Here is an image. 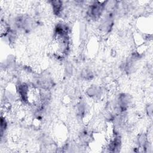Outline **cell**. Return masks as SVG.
Listing matches in <instances>:
<instances>
[{
    "label": "cell",
    "mask_w": 153,
    "mask_h": 153,
    "mask_svg": "<svg viewBox=\"0 0 153 153\" xmlns=\"http://www.w3.org/2000/svg\"><path fill=\"white\" fill-rule=\"evenodd\" d=\"M51 5L53 7V10L55 14H59L62 11V2L60 1H51Z\"/></svg>",
    "instance_id": "1"
}]
</instances>
